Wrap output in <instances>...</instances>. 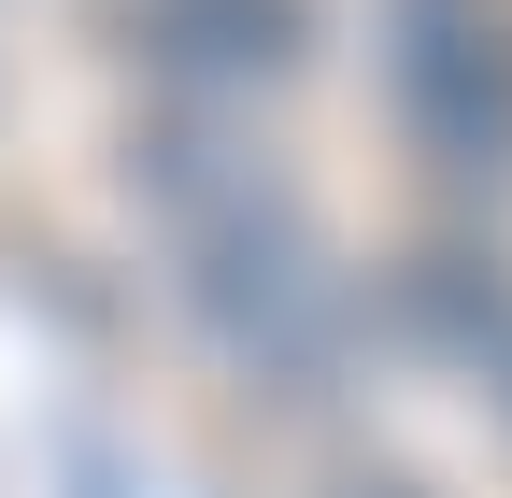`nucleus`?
<instances>
[{"label":"nucleus","mask_w":512,"mask_h":498,"mask_svg":"<svg viewBox=\"0 0 512 498\" xmlns=\"http://www.w3.org/2000/svg\"><path fill=\"white\" fill-rule=\"evenodd\" d=\"M171 242H185V314H200V342L242 385L328 399V370L356 356V285L328 257V228H313L271 171H242L228 200H200Z\"/></svg>","instance_id":"nucleus-1"},{"label":"nucleus","mask_w":512,"mask_h":498,"mask_svg":"<svg viewBox=\"0 0 512 498\" xmlns=\"http://www.w3.org/2000/svg\"><path fill=\"white\" fill-rule=\"evenodd\" d=\"M370 86L456 200H512V0H370Z\"/></svg>","instance_id":"nucleus-2"},{"label":"nucleus","mask_w":512,"mask_h":498,"mask_svg":"<svg viewBox=\"0 0 512 498\" xmlns=\"http://www.w3.org/2000/svg\"><path fill=\"white\" fill-rule=\"evenodd\" d=\"M128 57L185 114H242L313 57V0H128Z\"/></svg>","instance_id":"nucleus-3"},{"label":"nucleus","mask_w":512,"mask_h":498,"mask_svg":"<svg viewBox=\"0 0 512 498\" xmlns=\"http://www.w3.org/2000/svg\"><path fill=\"white\" fill-rule=\"evenodd\" d=\"M399 314H413L441 356L512 370V271H498V257H456V242H441V257H413V271H399Z\"/></svg>","instance_id":"nucleus-4"},{"label":"nucleus","mask_w":512,"mask_h":498,"mask_svg":"<svg viewBox=\"0 0 512 498\" xmlns=\"http://www.w3.org/2000/svg\"><path fill=\"white\" fill-rule=\"evenodd\" d=\"M342 498H427V484H399V470H370V484H342Z\"/></svg>","instance_id":"nucleus-5"}]
</instances>
